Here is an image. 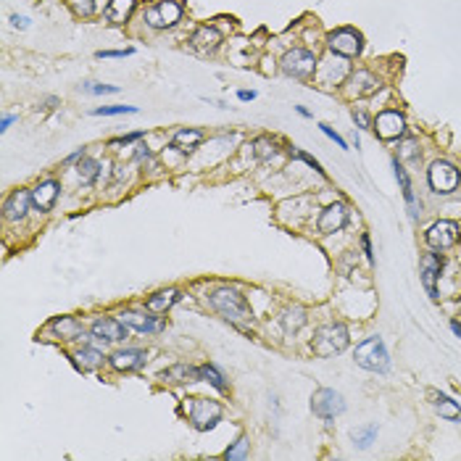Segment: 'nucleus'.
Listing matches in <instances>:
<instances>
[{"label":"nucleus","instance_id":"obj_41","mask_svg":"<svg viewBox=\"0 0 461 461\" xmlns=\"http://www.w3.org/2000/svg\"><path fill=\"white\" fill-rule=\"evenodd\" d=\"M319 130H322L324 135H327V138H330V140H335V143H338V145H340V148H343V150H348V143H346V140L340 138V135H338V132H335V130H332V127H327V124H322Z\"/></svg>","mask_w":461,"mask_h":461},{"label":"nucleus","instance_id":"obj_46","mask_svg":"<svg viewBox=\"0 0 461 461\" xmlns=\"http://www.w3.org/2000/svg\"><path fill=\"white\" fill-rule=\"evenodd\" d=\"M237 98H240V100H253V98H256V93H253V90H240V93H237Z\"/></svg>","mask_w":461,"mask_h":461},{"label":"nucleus","instance_id":"obj_39","mask_svg":"<svg viewBox=\"0 0 461 461\" xmlns=\"http://www.w3.org/2000/svg\"><path fill=\"white\" fill-rule=\"evenodd\" d=\"M290 156H293V158H301V161H306V164L311 166L314 172H319V175H324V169H322V166H319V161H316V158H311V156H309V153H304V150L290 148Z\"/></svg>","mask_w":461,"mask_h":461},{"label":"nucleus","instance_id":"obj_36","mask_svg":"<svg viewBox=\"0 0 461 461\" xmlns=\"http://www.w3.org/2000/svg\"><path fill=\"white\" fill-rule=\"evenodd\" d=\"M274 153H277V145H274V140H269V138H259V140H256V156L261 158V161L271 158Z\"/></svg>","mask_w":461,"mask_h":461},{"label":"nucleus","instance_id":"obj_38","mask_svg":"<svg viewBox=\"0 0 461 461\" xmlns=\"http://www.w3.org/2000/svg\"><path fill=\"white\" fill-rule=\"evenodd\" d=\"M82 90L90 93V95H113V93H119L116 85H98V82H82Z\"/></svg>","mask_w":461,"mask_h":461},{"label":"nucleus","instance_id":"obj_10","mask_svg":"<svg viewBox=\"0 0 461 461\" xmlns=\"http://www.w3.org/2000/svg\"><path fill=\"white\" fill-rule=\"evenodd\" d=\"M425 237H427V245L432 251H448L459 240V224L448 222V219H440V222H435V224L427 229Z\"/></svg>","mask_w":461,"mask_h":461},{"label":"nucleus","instance_id":"obj_45","mask_svg":"<svg viewBox=\"0 0 461 461\" xmlns=\"http://www.w3.org/2000/svg\"><path fill=\"white\" fill-rule=\"evenodd\" d=\"M11 21H14L16 29H26V26H29V19L26 16H11Z\"/></svg>","mask_w":461,"mask_h":461},{"label":"nucleus","instance_id":"obj_30","mask_svg":"<svg viewBox=\"0 0 461 461\" xmlns=\"http://www.w3.org/2000/svg\"><path fill=\"white\" fill-rule=\"evenodd\" d=\"M279 322H282V330H285V332H298L306 324V311L301 309V306L285 309V311H282V316H279Z\"/></svg>","mask_w":461,"mask_h":461},{"label":"nucleus","instance_id":"obj_29","mask_svg":"<svg viewBox=\"0 0 461 461\" xmlns=\"http://www.w3.org/2000/svg\"><path fill=\"white\" fill-rule=\"evenodd\" d=\"M77 175H79V180H82L85 185H93L98 177L103 175V166L98 164L95 158L82 156V158H79V164H77Z\"/></svg>","mask_w":461,"mask_h":461},{"label":"nucleus","instance_id":"obj_19","mask_svg":"<svg viewBox=\"0 0 461 461\" xmlns=\"http://www.w3.org/2000/svg\"><path fill=\"white\" fill-rule=\"evenodd\" d=\"M29 206H32V190H14L9 200L3 203V214L9 222H19V219L26 217Z\"/></svg>","mask_w":461,"mask_h":461},{"label":"nucleus","instance_id":"obj_9","mask_svg":"<svg viewBox=\"0 0 461 461\" xmlns=\"http://www.w3.org/2000/svg\"><path fill=\"white\" fill-rule=\"evenodd\" d=\"M327 45H330V53H338L343 58H356L361 53V35L351 26H343L327 37Z\"/></svg>","mask_w":461,"mask_h":461},{"label":"nucleus","instance_id":"obj_40","mask_svg":"<svg viewBox=\"0 0 461 461\" xmlns=\"http://www.w3.org/2000/svg\"><path fill=\"white\" fill-rule=\"evenodd\" d=\"M145 138V132H130V135H124V138H113L108 140V145L111 148H119V145H130V143H135V140Z\"/></svg>","mask_w":461,"mask_h":461},{"label":"nucleus","instance_id":"obj_37","mask_svg":"<svg viewBox=\"0 0 461 461\" xmlns=\"http://www.w3.org/2000/svg\"><path fill=\"white\" fill-rule=\"evenodd\" d=\"M122 113H138L135 105H103V108H95L93 116H122Z\"/></svg>","mask_w":461,"mask_h":461},{"label":"nucleus","instance_id":"obj_22","mask_svg":"<svg viewBox=\"0 0 461 461\" xmlns=\"http://www.w3.org/2000/svg\"><path fill=\"white\" fill-rule=\"evenodd\" d=\"M51 332L61 340H77L82 338V324L74 316H56L51 322Z\"/></svg>","mask_w":461,"mask_h":461},{"label":"nucleus","instance_id":"obj_6","mask_svg":"<svg viewBox=\"0 0 461 461\" xmlns=\"http://www.w3.org/2000/svg\"><path fill=\"white\" fill-rule=\"evenodd\" d=\"M222 406L217 400H209V398H192L190 400V422L198 432H209L214 427L222 422Z\"/></svg>","mask_w":461,"mask_h":461},{"label":"nucleus","instance_id":"obj_2","mask_svg":"<svg viewBox=\"0 0 461 461\" xmlns=\"http://www.w3.org/2000/svg\"><path fill=\"white\" fill-rule=\"evenodd\" d=\"M348 330L346 324H324L319 330L314 332V340H311V348L316 356H335V353H343L348 348Z\"/></svg>","mask_w":461,"mask_h":461},{"label":"nucleus","instance_id":"obj_33","mask_svg":"<svg viewBox=\"0 0 461 461\" xmlns=\"http://www.w3.org/2000/svg\"><path fill=\"white\" fill-rule=\"evenodd\" d=\"M66 6L71 9L74 16H93V11H95V0H66Z\"/></svg>","mask_w":461,"mask_h":461},{"label":"nucleus","instance_id":"obj_11","mask_svg":"<svg viewBox=\"0 0 461 461\" xmlns=\"http://www.w3.org/2000/svg\"><path fill=\"white\" fill-rule=\"evenodd\" d=\"M374 132H377V138L380 140L403 138V132H406V119H403V113L393 111V108L377 113V119H374Z\"/></svg>","mask_w":461,"mask_h":461},{"label":"nucleus","instance_id":"obj_12","mask_svg":"<svg viewBox=\"0 0 461 461\" xmlns=\"http://www.w3.org/2000/svg\"><path fill=\"white\" fill-rule=\"evenodd\" d=\"M346 224H348V206L346 203H330L316 219V227H319L322 235H335Z\"/></svg>","mask_w":461,"mask_h":461},{"label":"nucleus","instance_id":"obj_26","mask_svg":"<svg viewBox=\"0 0 461 461\" xmlns=\"http://www.w3.org/2000/svg\"><path fill=\"white\" fill-rule=\"evenodd\" d=\"M200 143H203V132L200 130H180L172 138V148L180 150V153H192Z\"/></svg>","mask_w":461,"mask_h":461},{"label":"nucleus","instance_id":"obj_24","mask_svg":"<svg viewBox=\"0 0 461 461\" xmlns=\"http://www.w3.org/2000/svg\"><path fill=\"white\" fill-rule=\"evenodd\" d=\"M177 301H180V290L169 287V290H158V293H153V296L145 301V309H148L150 314H164L166 309H172Z\"/></svg>","mask_w":461,"mask_h":461},{"label":"nucleus","instance_id":"obj_23","mask_svg":"<svg viewBox=\"0 0 461 461\" xmlns=\"http://www.w3.org/2000/svg\"><path fill=\"white\" fill-rule=\"evenodd\" d=\"M393 169H395V177H398V182H400V192H403L406 203L411 206V219H419L422 203H417V198H414V190H411V180H409V175H406V169H403V164H400L398 158L393 161Z\"/></svg>","mask_w":461,"mask_h":461},{"label":"nucleus","instance_id":"obj_8","mask_svg":"<svg viewBox=\"0 0 461 461\" xmlns=\"http://www.w3.org/2000/svg\"><path fill=\"white\" fill-rule=\"evenodd\" d=\"M311 411L319 419H335L338 414L346 411V398H343L338 390L319 388V390L311 395Z\"/></svg>","mask_w":461,"mask_h":461},{"label":"nucleus","instance_id":"obj_15","mask_svg":"<svg viewBox=\"0 0 461 461\" xmlns=\"http://www.w3.org/2000/svg\"><path fill=\"white\" fill-rule=\"evenodd\" d=\"M58 192H61V185L56 182V180H45V182H40L37 187H32V206H35L40 214H48V211L56 206Z\"/></svg>","mask_w":461,"mask_h":461},{"label":"nucleus","instance_id":"obj_25","mask_svg":"<svg viewBox=\"0 0 461 461\" xmlns=\"http://www.w3.org/2000/svg\"><path fill=\"white\" fill-rule=\"evenodd\" d=\"M74 366H77L79 372H93V369H100L103 366V353L98 348H79L74 356H71Z\"/></svg>","mask_w":461,"mask_h":461},{"label":"nucleus","instance_id":"obj_48","mask_svg":"<svg viewBox=\"0 0 461 461\" xmlns=\"http://www.w3.org/2000/svg\"><path fill=\"white\" fill-rule=\"evenodd\" d=\"M14 122H16V116H6V119H3V127H0V130L6 132V130H9V127H11V124H14Z\"/></svg>","mask_w":461,"mask_h":461},{"label":"nucleus","instance_id":"obj_21","mask_svg":"<svg viewBox=\"0 0 461 461\" xmlns=\"http://www.w3.org/2000/svg\"><path fill=\"white\" fill-rule=\"evenodd\" d=\"M161 380L164 383H175V385H187V383H198L200 380V369L187 364H175L161 372Z\"/></svg>","mask_w":461,"mask_h":461},{"label":"nucleus","instance_id":"obj_28","mask_svg":"<svg viewBox=\"0 0 461 461\" xmlns=\"http://www.w3.org/2000/svg\"><path fill=\"white\" fill-rule=\"evenodd\" d=\"M432 395V403H435V409H437V414L440 417H445V419H451V422H461V409H459V403L456 400H451L448 395H443V393H430Z\"/></svg>","mask_w":461,"mask_h":461},{"label":"nucleus","instance_id":"obj_31","mask_svg":"<svg viewBox=\"0 0 461 461\" xmlns=\"http://www.w3.org/2000/svg\"><path fill=\"white\" fill-rule=\"evenodd\" d=\"M198 369H200V380H206V383H211L219 393H227V390H229V388H227V383H224V374L219 372V369H217L214 364H203V366H198Z\"/></svg>","mask_w":461,"mask_h":461},{"label":"nucleus","instance_id":"obj_44","mask_svg":"<svg viewBox=\"0 0 461 461\" xmlns=\"http://www.w3.org/2000/svg\"><path fill=\"white\" fill-rule=\"evenodd\" d=\"M361 245H364L366 259H369V264H372V261H374V256H372V243H369V235H361Z\"/></svg>","mask_w":461,"mask_h":461},{"label":"nucleus","instance_id":"obj_20","mask_svg":"<svg viewBox=\"0 0 461 461\" xmlns=\"http://www.w3.org/2000/svg\"><path fill=\"white\" fill-rule=\"evenodd\" d=\"M190 45H192V51H198V53H214L219 45H222V35H219L217 26L203 24L192 32Z\"/></svg>","mask_w":461,"mask_h":461},{"label":"nucleus","instance_id":"obj_16","mask_svg":"<svg viewBox=\"0 0 461 461\" xmlns=\"http://www.w3.org/2000/svg\"><path fill=\"white\" fill-rule=\"evenodd\" d=\"M440 269H443V261L437 253H425L422 259V285H425L427 296L435 301L437 298V277H440Z\"/></svg>","mask_w":461,"mask_h":461},{"label":"nucleus","instance_id":"obj_3","mask_svg":"<svg viewBox=\"0 0 461 461\" xmlns=\"http://www.w3.org/2000/svg\"><path fill=\"white\" fill-rule=\"evenodd\" d=\"M353 358H356V364L361 369H366V372H388V366H390V356L385 351L383 338H366L356 348Z\"/></svg>","mask_w":461,"mask_h":461},{"label":"nucleus","instance_id":"obj_42","mask_svg":"<svg viewBox=\"0 0 461 461\" xmlns=\"http://www.w3.org/2000/svg\"><path fill=\"white\" fill-rule=\"evenodd\" d=\"M132 48H124V51H98V58H124V56H132Z\"/></svg>","mask_w":461,"mask_h":461},{"label":"nucleus","instance_id":"obj_34","mask_svg":"<svg viewBox=\"0 0 461 461\" xmlns=\"http://www.w3.org/2000/svg\"><path fill=\"white\" fill-rule=\"evenodd\" d=\"M224 459L227 461H240V459H248V437H237V443L232 448L224 451Z\"/></svg>","mask_w":461,"mask_h":461},{"label":"nucleus","instance_id":"obj_32","mask_svg":"<svg viewBox=\"0 0 461 461\" xmlns=\"http://www.w3.org/2000/svg\"><path fill=\"white\" fill-rule=\"evenodd\" d=\"M419 158H422V150H419L417 140L406 138L400 143L398 148V161H409V164H419Z\"/></svg>","mask_w":461,"mask_h":461},{"label":"nucleus","instance_id":"obj_4","mask_svg":"<svg viewBox=\"0 0 461 461\" xmlns=\"http://www.w3.org/2000/svg\"><path fill=\"white\" fill-rule=\"evenodd\" d=\"M319 69V61L311 51H304V48H293V51L285 53L282 58V71L287 77H296V79H309L316 74Z\"/></svg>","mask_w":461,"mask_h":461},{"label":"nucleus","instance_id":"obj_7","mask_svg":"<svg viewBox=\"0 0 461 461\" xmlns=\"http://www.w3.org/2000/svg\"><path fill=\"white\" fill-rule=\"evenodd\" d=\"M182 19V6L177 0H158L156 6L145 11V24L153 29H169Z\"/></svg>","mask_w":461,"mask_h":461},{"label":"nucleus","instance_id":"obj_14","mask_svg":"<svg viewBox=\"0 0 461 461\" xmlns=\"http://www.w3.org/2000/svg\"><path fill=\"white\" fill-rule=\"evenodd\" d=\"M119 319H122L130 330L135 332H143V335H156L166 327L164 319H158V316H148V314L143 311H122L119 314Z\"/></svg>","mask_w":461,"mask_h":461},{"label":"nucleus","instance_id":"obj_27","mask_svg":"<svg viewBox=\"0 0 461 461\" xmlns=\"http://www.w3.org/2000/svg\"><path fill=\"white\" fill-rule=\"evenodd\" d=\"M138 6V0H108V9H105V19L111 24H124L132 16V11Z\"/></svg>","mask_w":461,"mask_h":461},{"label":"nucleus","instance_id":"obj_18","mask_svg":"<svg viewBox=\"0 0 461 461\" xmlns=\"http://www.w3.org/2000/svg\"><path fill=\"white\" fill-rule=\"evenodd\" d=\"M380 90V79L374 77L372 71L366 69H358L353 71L348 77V93L353 98H366V95H374Z\"/></svg>","mask_w":461,"mask_h":461},{"label":"nucleus","instance_id":"obj_35","mask_svg":"<svg viewBox=\"0 0 461 461\" xmlns=\"http://www.w3.org/2000/svg\"><path fill=\"white\" fill-rule=\"evenodd\" d=\"M374 437H377V427L374 425H366V427H361V430H353V443H356L358 448H366Z\"/></svg>","mask_w":461,"mask_h":461},{"label":"nucleus","instance_id":"obj_13","mask_svg":"<svg viewBox=\"0 0 461 461\" xmlns=\"http://www.w3.org/2000/svg\"><path fill=\"white\" fill-rule=\"evenodd\" d=\"M127 330H130V327H127L122 319H111V316H100V319H95L93 327H90L93 338L103 340V343H122V340L127 338Z\"/></svg>","mask_w":461,"mask_h":461},{"label":"nucleus","instance_id":"obj_43","mask_svg":"<svg viewBox=\"0 0 461 461\" xmlns=\"http://www.w3.org/2000/svg\"><path fill=\"white\" fill-rule=\"evenodd\" d=\"M353 122L358 124V130H369V119H366L364 111H356V108H353Z\"/></svg>","mask_w":461,"mask_h":461},{"label":"nucleus","instance_id":"obj_1","mask_svg":"<svg viewBox=\"0 0 461 461\" xmlns=\"http://www.w3.org/2000/svg\"><path fill=\"white\" fill-rule=\"evenodd\" d=\"M209 304L219 316H224L227 322L232 324H248L253 319L251 306H248L243 293L235 290V287H217L209 296Z\"/></svg>","mask_w":461,"mask_h":461},{"label":"nucleus","instance_id":"obj_47","mask_svg":"<svg viewBox=\"0 0 461 461\" xmlns=\"http://www.w3.org/2000/svg\"><path fill=\"white\" fill-rule=\"evenodd\" d=\"M451 330H453V335H456V338H461V322H459V319H453V322H451Z\"/></svg>","mask_w":461,"mask_h":461},{"label":"nucleus","instance_id":"obj_17","mask_svg":"<svg viewBox=\"0 0 461 461\" xmlns=\"http://www.w3.org/2000/svg\"><path fill=\"white\" fill-rule=\"evenodd\" d=\"M145 361H148V353L140 348L116 351V353H111V358H108V364H111L116 372H135V369H140Z\"/></svg>","mask_w":461,"mask_h":461},{"label":"nucleus","instance_id":"obj_5","mask_svg":"<svg viewBox=\"0 0 461 461\" xmlns=\"http://www.w3.org/2000/svg\"><path fill=\"white\" fill-rule=\"evenodd\" d=\"M459 169L451 164V161H435V164L427 169V182L432 187V192L437 195H451L456 187H459Z\"/></svg>","mask_w":461,"mask_h":461}]
</instances>
